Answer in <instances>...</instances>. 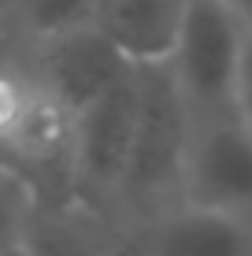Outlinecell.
<instances>
[{
	"label": "cell",
	"instance_id": "obj_1",
	"mask_svg": "<svg viewBox=\"0 0 252 256\" xmlns=\"http://www.w3.org/2000/svg\"><path fill=\"white\" fill-rule=\"evenodd\" d=\"M193 112L167 64H137V134L119 212L134 219L182 200Z\"/></svg>",
	"mask_w": 252,
	"mask_h": 256
},
{
	"label": "cell",
	"instance_id": "obj_2",
	"mask_svg": "<svg viewBox=\"0 0 252 256\" xmlns=\"http://www.w3.org/2000/svg\"><path fill=\"white\" fill-rule=\"evenodd\" d=\"M137 134V67L71 116V200L115 219Z\"/></svg>",
	"mask_w": 252,
	"mask_h": 256
},
{
	"label": "cell",
	"instance_id": "obj_3",
	"mask_svg": "<svg viewBox=\"0 0 252 256\" xmlns=\"http://www.w3.org/2000/svg\"><path fill=\"white\" fill-rule=\"evenodd\" d=\"M245 34L249 22H241L223 0L186 4L175 48L163 64L171 67V78L193 116L234 112V82H238Z\"/></svg>",
	"mask_w": 252,
	"mask_h": 256
},
{
	"label": "cell",
	"instance_id": "obj_4",
	"mask_svg": "<svg viewBox=\"0 0 252 256\" xmlns=\"http://www.w3.org/2000/svg\"><path fill=\"white\" fill-rule=\"evenodd\" d=\"M182 197L252 216V126L238 112L193 116Z\"/></svg>",
	"mask_w": 252,
	"mask_h": 256
},
{
	"label": "cell",
	"instance_id": "obj_5",
	"mask_svg": "<svg viewBox=\"0 0 252 256\" xmlns=\"http://www.w3.org/2000/svg\"><path fill=\"white\" fill-rule=\"evenodd\" d=\"M123 256H252V216L197 200L149 212L119 226Z\"/></svg>",
	"mask_w": 252,
	"mask_h": 256
},
{
	"label": "cell",
	"instance_id": "obj_6",
	"mask_svg": "<svg viewBox=\"0 0 252 256\" xmlns=\"http://www.w3.org/2000/svg\"><path fill=\"white\" fill-rule=\"evenodd\" d=\"M33 64H37L33 67L37 86L56 96L71 116L100 93H108L111 86H119L137 67L93 22L33 41Z\"/></svg>",
	"mask_w": 252,
	"mask_h": 256
},
{
	"label": "cell",
	"instance_id": "obj_7",
	"mask_svg": "<svg viewBox=\"0 0 252 256\" xmlns=\"http://www.w3.org/2000/svg\"><path fill=\"white\" fill-rule=\"evenodd\" d=\"M189 0H93V26L130 64H163L175 48Z\"/></svg>",
	"mask_w": 252,
	"mask_h": 256
},
{
	"label": "cell",
	"instance_id": "obj_8",
	"mask_svg": "<svg viewBox=\"0 0 252 256\" xmlns=\"http://www.w3.org/2000/svg\"><path fill=\"white\" fill-rule=\"evenodd\" d=\"M22 242L33 256H123L115 219L78 200H37Z\"/></svg>",
	"mask_w": 252,
	"mask_h": 256
},
{
	"label": "cell",
	"instance_id": "obj_9",
	"mask_svg": "<svg viewBox=\"0 0 252 256\" xmlns=\"http://www.w3.org/2000/svg\"><path fill=\"white\" fill-rule=\"evenodd\" d=\"M19 30L30 41L93 22V0H11Z\"/></svg>",
	"mask_w": 252,
	"mask_h": 256
},
{
	"label": "cell",
	"instance_id": "obj_10",
	"mask_svg": "<svg viewBox=\"0 0 252 256\" xmlns=\"http://www.w3.org/2000/svg\"><path fill=\"white\" fill-rule=\"evenodd\" d=\"M33 208H37V193H33V186L15 171L11 164L0 160V245L22 238Z\"/></svg>",
	"mask_w": 252,
	"mask_h": 256
},
{
	"label": "cell",
	"instance_id": "obj_11",
	"mask_svg": "<svg viewBox=\"0 0 252 256\" xmlns=\"http://www.w3.org/2000/svg\"><path fill=\"white\" fill-rule=\"evenodd\" d=\"M33 90H37V78L33 74L0 64V145L11 134V126H15V119L22 116V108L30 104Z\"/></svg>",
	"mask_w": 252,
	"mask_h": 256
},
{
	"label": "cell",
	"instance_id": "obj_12",
	"mask_svg": "<svg viewBox=\"0 0 252 256\" xmlns=\"http://www.w3.org/2000/svg\"><path fill=\"white\" fill-rule=\"evenodd\" d=\"M234 112L252 126V26L241 45V64H238V82H234Z\"/></svg>",
	"mask_w": 252,
	"mask_h": 256
},
{
	"label": "cell",
	"instance_id": "obj_13",
	"mask_svg": "<svg viewBox=\"0 0 252 256\" xmlns=\"http://www.w3.org/2000/svg\"><path fill=\"white\" fill-rule=\"evenodd\" d=\"M223 4H227L241 22H249V26H252V0H223Z\"/></svg>",
	"mask_w": 252,
	"mask_h": 256
},
{
	"label": "cell",
	"instance_id": "obj_14",
	"mask_svg": "<svg viewBox=\"0 0 252 256\" xmlns=\"http://www.w3.org/2000/svg\"><path fill=\"white\" fill-rule=\"evenodd\" d=\"M0 256H33V252H30V245H26L22 238H15V242L0 245Z\"/></svg>",
	"mask_w": 252,
	"mask_h": 256
}]
</instances>
